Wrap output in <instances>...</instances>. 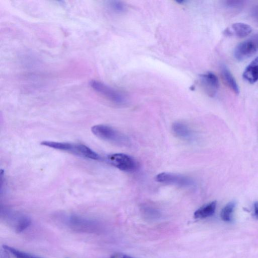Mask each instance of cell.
Wrapping results in <instances>:
<instances>
[{
  "label": "cell",
  "instance_id": "6da1fadb",
  "mask_svg": "<svg viewBox=\"0 0 258 258\" xmlns=\"http://www.w3.org/2000/svg\"><path fill=\"white\" fill-rule=\"evenodd\" d=\"M41 144L88 159L98 160L100 158V156L97 153L88 146L82 144L45 141L42 142Z\"/></svg>",
  "mask_w": 258,
  "mask_h": 258
},
{
  "label": "cell",
  "instance_id": "7a4b0ae2",
  "mask_svg": "<svg viewBox=\"0 0 258 258\" xmlns=\"http://www.w3.org/2000/svg\"><path fill=\"white\" fill-rule=\"evenodd\" d=\"M66 222L72 230L78 232L97 233L101 230L98 222L77 215L69 216Z\"/></svg>",
  "mask_w": 258,
  "mask_h": 258
},
{
  "label": "cell",
  "instance_id": "3957f363",
  "mask_svg": "<svg viewBox=\"0 0 258 258\" xmlns=\"http://www.w3.org/2000/svg\"><path fill=\"white\" fill-rule=\"evenodd\" d=\"M91 131L99 138L111 143L120 144L125 142V138L122 134L107 125H95L92 127Z\"/></svg>",
  "mask_w": 258,
  "mask_h": 258
},
{
  "label": "cell",
  "instance_id": "277c9868",
  "mask_svg": "<svg viewBox=\"0 0 258 258\" xmlns=\"http://www.w3.org/2000/svg\"><path fill=\"white\" fill-rule=\"evenodd\" d=\"M258 51V34L239 43L234 51V57L237 60H243Z\"/></svg>",
  "mask_w": 258,
  "mask_h": 258
},
{
  "label": "cell",
  "instance_id": "5b68a950",
  "mask_svg": "<svg viewBox=\"0 0 258 258\" xmlns=\"http://www.w3.org/2000/svg\"><path fill=\"white\" fill-rule=\"evenodd\" d=\"M107 160L113 166L124 171H133L138 167L137 163L134 158L123 153L109 155Z\"/></svg>",
  "mask_w": 258,
  "mask_h": 258
},
{
  "label": "cell",
  "instance_id": "8992f818",
  "mask_svg": "<svg viewBox=\"0 0 258 258\" xmlns=\"http://www.w3.org/2000/svg\"><path fill=\"white\" fill-rule=\"evenodd\" d=\"M90 85L95 91L114 103L121 104L125 102V98L123 95L102 82L92 80L90 82Z\"/></svg>",
  "mask_w": 258,
  "mask_h": 258
},
{
  "label": "cell",
  "instance_id": "52a82bcc",
  "mask_svg": "<svg viewBox=\"0 0 258 258\" xmlns=\"http://www.w3.org/2000/svg\"><path fill=\"white\" fill-rule=\"evenodd\" d=\"M155 180L160 183L176 185L182 187L191 186L194 182L191 178L180 174L162 172L156 175Z\"/></svg>",
  "mask_w": 258,
  "mask_h": 258
},
{
  "label": "cell",
  "instance_id": "ba28073f",
  "mask_svg": "<svg viewBox=\"0 0 258 258\" xmlns=\"http://www.w3.org/2000/svg\"><path fill=\"white\" fill-rule=\"evenodd\" d=\"M200 79L206 92L210 96H214L219 88V81L217 76L212 72L200 75Z\"/></svg>",
  "mask_w": 258,
  "mask_h": 258
},
{
  "label": "cell",
  "instance_id": "9c48e42d",
  "mask_svg": "<svg viewBox=\"0 0 258 258\" xmlns=\"http://www.w3.org/2000/svg\"><path fill=\"white\" fill-rule=\"evenodd\" d=\"M252 31L251 27L243 23H236L227 28L224 31L226 36L242 38L248 35Z\"/></svg>",
  "mask_w": 258,
  "mask_h": 258
},
{
  "label": "cell",
  "instance_id": "30bf717a",
  "mask_svg": "<svg viewBox=\"0 0 258 258\" xmlns=\"http://www.w3.org/2000/svg\"><path fill=\"white\" fill-rule=\"evenodd\" d=\"M243 77L250 83H253L258 80V57L247 66L243 73Z\"/></svg>",
  "mask_w": 258,
  "mask_h": 258
},
{
  "label": "cell",
  "instance_id": "8fae6325",
  "mask_svg": "<svg viewBox=\"0 0 258 258\" xmlns=\"http://www.w3.org/2000/svg\"><path fill=\"white\" fill-rule=\"evenodd\" d=\"M172 130L174 134L180 139L187 140L192 136L191 130L183 122H175L173 123L172 125Z\"/></svg>",
  "mask_w": 258,
  "mask_h": 258
},
{
  "label": "cell",
  "instance_id": "7c38bea8",
  "mask_svg": "<svg viewBox=\"0 0 258 258\" xmlns=\"http://www.w3.org/2000/svg\"><path fill=\"white\" fill-rule=\"evenodd\" d=\"M216 205V202L213 201L203 206L195 212V218L204 219L212 216L215 213Z\"/></svg>",
  "mask_w": 258,
  "mask_h": 258
},
{
  "label": "cell",
  "instance_id": "4fadbf2b",
  "mask_svg": "<svg viewBox=\"0 0 258 258\" xmlns=\"http://www.w3.org/2000/svg\"><path fill=\"white\" fill-rule=\"evenodd\" d=\"M221 74L224 81L227 85L236 94L239 93L238 86L232 75L228 69L223 66L221 68Z\"/></svg>",
  "mask_w": 258,
  "mask_h": 258
},
{
  "label": "cell",
  "instance_id": "5bb4252c",
  "mask_svg": "<svg viewBox=\"0 0 258 258\" xmlns=\"http://www.w3.org/2000/svg\"><path fill=\"white\" fill-rule=\"evenodd\" d=\"M235 207V203L231 202L228 203L221 210L220 216L225 222H230L232 219L233 213Z\"/></svg>",
  "mask_w": 258,
  "mask_h": 258
},
{
  "label": "cell",
  "instance_id": "9a60e30c",
  "mask_svg": "<svg viewBox=\"0 0 258 258\" xmlns=\"http://www.w3.org/2000/svg\"><path fill=\"white\" fill-rule=\"evenodd\" d=\"M31 224V219L25 216L19 217L15 225V230L18 233H21L26 229Z\"/></svg>",
  "mask_w": 258,
  "mask_h": 258
},
{
  "label": "cell",
  "instance_id": "2e32d148",
  "mask_svg": "<svg viewBox=\"0 0 258 258\" xmlns=\"http://www.w3.org/2000/svg\"><path fill=\"white\" fill-rule=\"evenodd\" d=\"M3 248L7 250L9 253L12 254L15 258H40L9 245H4Z\"/></svg>",
  "mask_w": 258,
  "mask_h": 258
},
{
  "label": "cell",
  "instance_id": "e0dca14e",
  "mask_svg": "<svg viewBox=\"0 0 258 258\" xmlns=\"http://www.w3.org/2000/svg\"><path fill=\"white\" fill-rule=\"evenodd\" d=\"M110 6L114 11L117 13L124 12L126 9L125 5L122 2L118 1H111Z\"/></svg>",
  "mask_w": 258,
  "mask_h": 258
},
{
  "label": "cell",
  "instance_id": "ac0fdd59",
  "mask_svg": "<svg viewBox=\"0 0 258 258\" xmlns=\"http://www.w3.org/2000/svg\"><path fill=\"white\" fill-rule=\"evenodd\" d=\"M110 258H134L125 254L116 253L112 254Z\"/></svg>",
  "mask_w": 258,
  "mask_h": 258
},
{
  "label": "cell",
  "instance_id": "d6986e66",
  "mask_svg": "<svg viewBox=\"0 0 258 258\" xmlns=\"http://www.w3.org/2000/svg\"><path fill=\"white\" fill-rule=\"evenodd\" d=\"M8 252L7 250L4 248V251H1V258H10Z\"/></svg>",
  "mask_w": 258,
  "mask_h": 258
},
{
  "label": "cell",
  "instance_id": "ffe728a7",
  "mask_svg": "<svg viewBox=\"0 0 258 258\" xmlns=\"http://www.w3.org/2000/svg\"><path fill=\"white\" fill-rule=\"evenodd\" d=\"M254 214L255 216L258 218V202H256L254 204Z\"/></svg>",
  "mask_w": 258,
  "mask_h": 258
},
{
  "label": "cell",
  "instance_id": "44dd1931",
  "mask_svg": "<svg viewBox=\"0 0 258 258\" xmlns=\"http://www.w3.org/2000/svg\"><path fill=\"white\" fill-rule=\"evenodd\" d=\"M254 17L258 20V8H256L253 11Z\"/></svg>",
  "mask_w": 258,
  "mask_h": 258
}]
</instances>
